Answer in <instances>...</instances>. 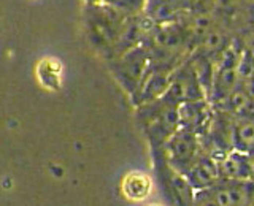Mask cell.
I'll return each instance as SVG.
<instances>
[{
	"instance_id": "obj_1",
	"label": "cell",
	"mask_w": 254,
	"mask_h": 206,
	"mask_svg": "<svg viewBox=\"0 0 254 206\" xmlns=\"http://www.w3.org/2000/svg\"><path fill=\"white\" fill-rule=\"evenodd\" d=\"M153 179L149 174L143 171L127 173L121 182V192L126 200L129 202H145L153 194Z\"/></svg>"
},
{
	"instance_id": "obj_2",
	"label": "cell",
	"mask_w": 254,
	"mask_h": 206,
	"mask_svg": "<svg viewBox=\"0 0 254 206\" xmlns=\"http://www.w3.org/2000/svg\"><path fill=\"white\" fill-rule=\"evenodd\" d=\"M213 200L218 206H246L250 200V195L242 187H227L219 189L214 194Z\"/></svg>"
},
{
	"instance_id": "obj_3",
	"label": "cell",
	"mask_w": 254,
	"mask_h": 206,
	"mask_svg": "<svg viewBox=\"0 0 254 206\" xmlns=\"http://www.w3.org/2000/svg\"><path fill=\"white\" fill-rule=\"evenodd\" d=\"M221 171L229 178H246L251 176L248 160H242L238 155H227L221 162Z\"/></svg>"
},
{
	"instance_id": "obj_4",
	"label": "cell",
	"mask_w": 254,
	"mask_h": 206,
	"mask_svg": "<svg viewBox=\"0 0 254 206\" xmlns=\"http://www.w3.org/2000/svg\"><path fill=\"white\" fill-rule=\"evenodd\" d=\"M190 178H192L195 186L205 187L211 184V182L218 178V168L210 160H202L194 166L192 171H190Z\"/></svg>"
},
{
	"instance_id": "obj_5",
	"label": "cell",
	"mask_w": 254,
	"mask_h": 206,
	"mask_svg": "<svg viewBox=\"0 0 254 206\" xmlns=\"http://www.w3.org/2000/svg\"><path fill=\"white\" fill-rule=\"evenodd\" d=\"M154 43L161 48H177L181 43V37L172 27H161L154 34Z\"/></svg>"
},
{
	"instance_id": "obj_6",
	"label": "cell",
	"mask_w": 254,
	"mask_h": 206,
	"mask_svg": "<svg viewBox=\"0 0 254 206\" xmlns=\"http://www.w3.org/2000/svg\"><path fill=\"white\" fill-rule=\"evenodd\" d=\"M237 81H238V73H237L235 67H232V68H221L219 78H218L219 89H222L226 94H232L235 91Z\"/></svg>"
},
{
	"instance_id": "obj_7",
	"label": "cell",
	"mask_w": 254,
	"mask_h": 206,
	"mask_svg": "<svg viewBox=\"0 0 254 206\" xmlns=\"http://www.w3.org/2000/svg\"><path fill=\"white\" fill-rule=\"evenodd\" d=\"M227 102L234 113H243V111L250 108L251 97L248 95V92H245V91H234L232 94H229Z\"/></svg>"
},
{
	"instance_id": "obj_8",
	"label": "cell",
	"mask_w": 254,
	"mask_h": 206,
	"mask_svg": "<svg viewBox=\"0 0 254 206\" xmlns=\"http://www.w3.org/2000/svg\"><path fill=\"white\" fill-rule=\"evenodd\" d=\"M235 70L238 73V78H243L246 81L254 78V60L250 57L248 52H242L238 55V60L235 63Z\"/></svg>"
},
{
	"instance_id": "obj_9",
	"label": "cell",
	"mask_w": 254,
	"mask_h": 206,
	"mask_svg": "<svg viewBox=\"0 0 254 206\" xmlns=\"http://www.w3.org/2000/svg\"><path fill=\"white\" fill-rule=\"evenodd\" d=\"M237 138L243 146H254V121H245L237 127Z\"/></svg>"
},
{
	"instance_id": "obj_10",
	"label": "cell",
	"mask_w": 254,
	"mask_h": 206,
	"mask_svg": "<svg viewBox=\"0 0 254 206\" xmlns=\"http://www.w3.org/2000/svg\"><path fill=\"white\" fill-rule=\"evenodd\" d=\"M222 43H224V35H222V32L218 29H211L208 34L203 37L202 46H203L205 51L213 52V51L219 50V48L222 46Z\"/></svg>"
},
{
	"instance_id": "obj_11",
	"label": "cell",
	"mask_w": 254,
	"mask_h": 206,
	"mask_svg": "<svg viewBox=\"0 0 254 206\" xmlns=\"http://www.w3.org/2000/svg\"><path fill=\"white\" fill-rule=\"evenodd\" d=\"M211 26H213V19H211L210 14H198V16H195L194 21H192L194 34H198V35H202V37H205L213 29Z\"/></svg>"
},
{
	"instance_id": "obj_12",
	"label": "cell",
	"mask_w": 254,
	"mask_h": 206,
	"mask_svg": "<svg viewBox=\"0 0 254 206\" xmlns=\"http://www.w3.org/2000/svg\"><path fill=\"white\" fill-rule=\"evenodd\" d=\"M192 153V143L188 138H177L173 141V154L180 157V158H186Z\"/></svg>"
},
{
	"instance_id": "obj_13",
	"label": "cell",
	"mask_w": 254,
	"mask_h": 206,
	"mask_svg": "<svg viewBox=\"0 0 254 206\" xmlns=\"http://www.w3.org/2000/svg\"><path fill=\"white\" fill-rule=\"evenodd\" d=\"M173 16V8L170 3H161L157 8H156V11L153 13V18L154 21L157 22H161V21H167V19H170Z\"/></svg>"
},
{
	"instance_id": "obj_14",
	"label": "cell",
	"mask_w": 254,
	"mask_h": 206,
	"mask_svg": "<svg viewBox=\"0 0 254 206\" xmlns=\"http://www.w3.org/2000/svg\"><path fill=\"white\" fill-rule=\"evenodd\" d=\"M156 24L157 22L154 21L153 16H145V18L140 19V22L137 24V26H138L140 32H151V30L156 27Z\"/></svg>"
},
{
	"instance_id": "obj_15",
	"label": "cell",
	"mask_w": 254,
	"mask_h": 206,
	"mask_svg": "<svg viewBox=\"0 0 254 206\" xmlns=\"http://www.w3.org/2000/svg\"><path fill=\"white\" fill-rule=\"evenodd\" d=\"M162 119H164V124H167L169 127H175L178 122V119H180V114H178L177 109H169L164 113Z\"/></svg>"
},
{
	"instance_id": "obj_16",
	"label": "cell",
	"mask_w": 254,
	"mask_h": 206,
	"mask_svg": "<svg viewBox=\"0 0 254 206\" xmlns=\"http://www.w3.org/2000/svg\"><path fill=\"white\" fill-rule=\"evenodd\" d=\"M245 46H246V52L250 54V57L254 60V34H250L245 40Z\"/></svg>"
},
{
	"instance_id": "obj_17",
	"label": "cell",
	"mask_w": 254,
	"mask_h": 206,
	"mask_svg": "<svg viewBox=\"0 0 254 206\" xmlns=\"http://www.w3.org/2000/svg\"><path fill=\"white\" fill-rule=\"evenodd\" d=\"M214 3L221 8H227V6H234L235 5V0H213Z\"/></svg>"
},
{
	"instance_id": "obj_18",
	"label": "cell",
	"mask_w": 254,
	"mask_h": 206,
	"mask_svg": "<svg viewBox=\"0 0 254 206\" xmlns=\"http://www.w3.org/2000/svg\"><path fill=\"white\" fill-rule=\"evenodd\" d=\"M248 165H250V171H251V178H254V155L248 158Z\"/></svg>"
},
{
	"instance_id": "obj_19",
	"label": "cell",
	"mask_w": 254,
	"mask_h": 206,
	"mask_svg": "<svg viewBox=\"0 0 254 206\" xmlns=\"http://www.w3.org/2000/svg\"><path fill=\"white\" fill-rule=\"evenodd\" d=\"M189 2H190V3H202L203 0H189Z\"/></svg>"
},
{
	"instance_id": "obj_20",
	"label": "cell",
	"mask_w": 254,
	"mask_h": 206,
	"mask_svg": "<svg viewBox=\"0 0 254 206\" xmlns=\"http://www.w3.org/2000/svg\"><path fill=\"white\" fill-rule=\"evenodd\" d=\"M145 206H162V205H159V203H148V205H145Z\"/></svg>"
},
{
	"instance_id": "obj_21",
	"label": "cell",
	"mask_w": 254,
	"mask_h": 206,
	"mask_svg": "<svg viewBox=\"0 0 254 206\" xmlns=\"http://www.w3.org/2000/svg\"><path fill=\"white\" fill-rule=\"evenodd\" d=\"M245 2L248 3V5H254V0H245Z\"/></svg>"
},
{
	"instance_id": "obj_22",
	"label": "cell",
	"mask_w": 254,
	"mask_h": 206,
	"mask_svg": "<svg viewBox=\"0 0 254 206\" xmlns=\"http://www.w3.org/2000/svg\"><path fill=\"white\" fill-rule=\"evenodd\" d=\"M250 206H254V203H253V205H250Z\"/></svg>"
}]
</instances>
